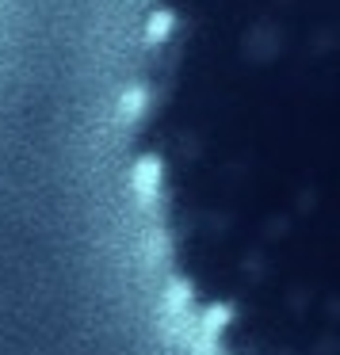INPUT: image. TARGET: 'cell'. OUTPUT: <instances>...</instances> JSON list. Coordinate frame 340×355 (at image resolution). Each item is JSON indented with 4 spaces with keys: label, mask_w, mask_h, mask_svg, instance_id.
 <instances>
[{
    "label": "cell",
    "mask_w": 340,
    "mask_h": 355,
    "mask_svg": "<svg viewBox=\"0 0 340 355\" xmlns=\"http://www.w3.org/2000/svg\"><path fill=\"white\" fill-rule=\"evenodd\" d=\"M337 0H138L126 138L157 245L218 256L222 279L298 329L302 252L329 168Z\"/></svg>",
    "instance_id": "obj_1"
}]
</instances>
